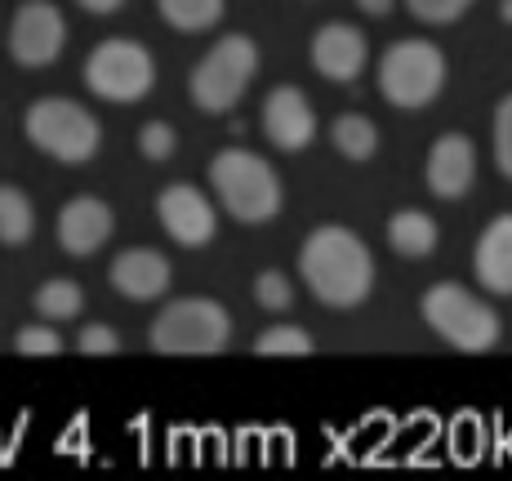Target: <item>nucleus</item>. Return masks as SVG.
<instances>
[{
	"mask_svg": "<svg viewBox=\"0 0 512 481\" xmlns=\"http://www.w3.org/2000/svg\"><path fill=\"white\" fill-rule=\"evenodd\" d=\"M36 312H41V321H72V317H81V308H85V294L76 281H67V277H54V281H45L41 290H36Z\"/></svg>",
	"mask_w": 512,
	"mask_h": 481,
	"instance_id": "obj_21",
	"label": "nucleus"
},
{
	"mask_svg": "<svg viewBox=\"0 0 512 481\" xmlns=\"http://www.w3.org/2000/svg\"><path fill=\"white\" fill-rule=\"evenodd\" d=\"M23 130L32 147L63 165H85L103 147V125L85 103L76 98H36L23 116Z\"/></svg>",
	"mask_w": 512,
	"mask_h": 481,
	"instance_id": "obj_5",
	"label": "nucleus"
},
{
	"mask_svg": "<svg viewBox=\"0 0 512 481\" xmlns=\"http://www.w3.org/2000/svg\"><path fill=\"white\" fill-rule=\"evenodd\" d=\"M67 45V23L63 9L49 5V0H23L14 9V23H9V54L18 67H49Z\"/></svg>",
	"mask_w": 512,
	"mask_h": 481,
	"instance_id": "obj_9",
	"label": "nucleus"
},
{
	"mask_svg": "<svg viewBox=\"0 0 512 481\" xmlns=\"http://www.w3.org/2000/svg\"><path fill=\"white\" fill-rule=\"evenodd\" d=\"M156 9L174 32H210L223 18V0H156Z\"/></svg>",
	"mask_w": 512,
	"mask_h": 481,
	"instance_id": "obj_20",
	"label": "nucleus"
},
{
	"mask_svg": "<svg viewBox=\"0 0 512 481\" xmlns=\"http://www.w3.org/2000/svg\"><path fill=\"white\" fill-rule=\"evenodd\" d=\"M472 272L490 294H512V214L486 223L472 250Z\"/></svg>",
	"mask_w": 512,
	"mask_h": 481,
	"instance_id": "obj_16",
	"label": "nucleus"
},
{
	"mask_svg": "<svg viewBox=\"0 0 512 481\" xmlns=\"http://www.w3.org/2000/svg\"><path fill=\"white\" fill-rule=\"evenodd\" d=\"M495 165L504 179H512V94H504L495 107Z\"/></svg>",
	"mask_w": 512,
	"mask_h": 481,
	"instance_id": "obj_26",
	"label": "nucleus"
},
{
	"mask_svg": "<svg viewBox=\"0 0 512 481\" xmlns=\"http://www.w3.org/2000/svg\"><path fill=\"white\" fill-rule=\"evenodd\" d=\"M107 281L121 299L130 303H152L170 290V259L152 245H134V250H121L107 268Z\"/></svg>",
	"mask_w": 512,
	"mask_h": 481,
	"instance_id": "obj_12",
	"label": "nucleus"
},
{
	"mask_svg": "<svg viewBox=\"0 0 512 481\" xmlns=\"http://www.w3.org/2000/svg\"><path fill=\"white\" fill-rule=\"evenodd\" d=\"M254 72H259V45L241 32H228L205 49V58L192 67L187 94H192V103L201 107V112L223 116L241 103V94L250 90Z\"/></svg>",
	"mask_w": 512,
	"mask_h": 481,
	"instance_id": "obj_4",
	"label": "nucleus"
},
{
	"mask_svg": "<svg viewBox=\"0 0 512 481\" xmlns=\"http://www.w3.org/2000/svg\"><path fill=\"white\" fill-rule=\"evenodd\" d=\"M14 352L23 357H58L63 352V339H58L54 321H41V326H23L14 335Z\"/></svg>",
	"mask_w": 512,
	"mask_h": 481,
	"instance_id": "obj_23",
	"label": "nucleus"
},
{
	"mask_svg": "<svg viewBox=\"0 0 512 481\" xmlns=\"http://www.w3.org/2000/svg\"><path fill=\"white\" fill-rule=\"evenodd\" d=\"M357 9L366 18H388L392 9H397V0H357Z\"/></svg>",
	"mask_w": 512,
	"mask_h": 481,
	"instance_id": "obj_30",
	"label": "nucleus"
},
{
	"mask_svg": "<svg viewBox=\"0 0 512 481\" xmlns=\"http://www.w3.org/2000/svg\"><path fill=\"white\" fill-rule=\"evenodd\" d=\"M112 228H116V214L98 196H72L58 210V245L67 254H76V259H90V254L103 250Z\"/></svg>",
	"mask_w": 512,
	"mask_h": 481,
	"instance_id": "obj_13",
	"label": "nucleus"
},
{
	"mask_svg": "<svg viewBox=\"0 0 512 481\" xmlns=\"http://www.w3.org/2000/svg\"><path fill=\"white\" fill-rule=\"evenodd\" d=\"M330 143H334V152L343 156V161H370L374 152H379V130H374V121L370 116H361V112H339L330 121Z\"/></svg>",
	"mask_w": 512,
	"mask_h": 481,
	"instance_id": "obj_18",
	"label": "nucleus"
},
{
	"mask_svg": "<svg viewBox=\"0 0 512 481\" xmlns=\"http://www.w3.org/2000/svg\"><path fill=\"white\" fill-rule=\"evenodd\" d=\"M210 188L236 223H268L281 214V179L259 152L223 147L210 161Z\"/></svg>",
	"mask_w": 512,
	"mask_h": 481,
	"instance_id": "obj_2",
	"label": "nucleus"
},
{
	"mask_svg": "<svg viewBox=\"0 0 512 481\" xmlns=\"http://www.w3.org/2000/svg\"><path fill=\"white\" fill-rule=\"evenodd\" d=\"M419 312L432 335L459 352H490L499 343V312L455 281H437L432 290H423Z\"/></svg>",
	"mask_w": 512,
	"mask_h": 481,
	"instance_id": "obj_6",
	"label": "nucleus"
},
{
	"mask_svg": "<svg viewBox=\"0 0 512 481\" xmlns=\"http://www.w3.org/2000/svg\"><path fill=\"white\" fill-rule=\"evenodd\" d=\"M406 9L423 23L441 27V23H455V18H464L472 9V0H406Z\"/></svg>",
	"mask_w": 512,
	"mask_h": 481,
	"instance_id": "obj_27",
	"label": "nucleus"
},
{
	"mask_svg": "<svg viewBox=\"0 0 512 481\" xmlns=\"http://www.w3.org/2000/svg\"><path fill=\"white\" fill-rule=\"evenodd\" d=\"M254 303H259V308H268V312H285L294 303V290H290V281L281 277V272H259V277H254Z\"/></svg>",
	"mask_w": 512,
	"mask_h": 481,
	"instance_id": "obj_24",
	"label": "nucleus"
},
{
	"mask_svg": "<svg viewBox=\"0 0 512 481\" xmlns=\"http://www.w3.org/2000/svg\"><path fill=\"white\" fill-rule=\"evenodd\" d=\"M232 339V317L219 299H205V294H187V299H174L156 312L152 330H147V343L152 352H165V357H214L223 352Z\"/></svg>",
	"mask_w": 512,
	"mask_h": 481,
	"instance_id": "obj_3",
	"label": "nucleus"
},
{
	"mask_svg": "<svg viewBox=\"0 0 512 481\" xmlns=\"http://www.w3.org/2000/svg\"><path fill=\"white\" fill-rule=\"evenodd\" d=\"M388 245L401 259H428L437 250V219L423 210H397L388 219Z\"/></svg>",
	"mask_w": 512,
	"mask_h": 481,
	"instance_id": "obj_17",
	"label": "nucleus"
},
{
	"mask_svg": "<svg viewBox=\"0 0 512 481\" xmlns=\"http://www.w3.org/2000/svg\"><path fill=\"white\" fill-rule=\"evenodd\" d=\"M36 232L32 196L14 183H0V245H27Z\"/></svg>",
	"mask_w": 512,
	"mask_h": 481,
	"instance_id": "obj_19",
	"label": "nucleus"
},
{
	"mask_svg": "<svg viewBox=\"0 0 512 481\" xmlns=\"http://www.w3.org/2000/svg\"><path fill=\"white\" fill-rule=\"evenodd\" d=\"M263 134L281 152H303L317 139V112H312L308 94L299 85H277L263 98Z\"/></svg>",
	"mask_w": 512,
	"mask_h": 481,
	"instance_id": "obj_11",
	"label": "nucleus"
},
{
	"mask_svg": "<svg viewBox=\"0 0 512 481\" xmlns=\"http://www.w3.org/2000/svg\"><path fill=\"white\" fill-rule=\"evenodd\" d=\"M156 219H161V228L179 245H187V250L210 245L214 232H219V214H214V205L205 201L201 188H192V183H170V188H161V196H156Z\"/></svg>",
	"mask_w": 512,
	"mask_h": 481,
	"instance_id": "obj_10",
	"label": "nucleus"
},
{
	"mask_svg": "<svg viewBox=\"0 0 512 481\" xmlns=\"http://www.w3.org/2000/svg\"><path fill=\"white\" fill-rule=\"evenodd\" d=\"M446 85V54L432 41H397L379 58V94L401 112L428 107Z\"/></svg>",
	"mask_w": 512,
	"mask_h": 481,
	"instance_id": "obj_7",
	"label": "nucleus"
},
{
	"mask_svg": "<svg viewBox=\"0 0 512 481\" xmlns=\"http://www.w3.org/2000/svg\"><path fill=\"white\" fill-rule=\"evenodd\" d=\"M174 147H179V134H174V125L147 121L143 130H139V152L147 156V161H170Z\"/></svg>",
	"mask_w": 512,
	"mask_h": 481,
	"instance_id": "obj_25",
	"label": "nucleus"
},
{
	"mask_svg": "<svg viewBox=\"0 0 512 481\" xmlns=\"http://www.w3.org/2000/svg\"><path fill=\"white\" fill-rule=\"evenodd\" d=\"M499 18H504V23H512V0H504V5H499Z\"/></svg>",
	"mask_w": 512,
	"mask_h": 481,
	"instance_id": "obj_31",
	"label": "nucleus"
},
{
	"mask_svg": "<svg viewBox=\"0 0 512 481\" xmlns=\"http://www.w3.org/2000/svg\"><path fill=\"white\" fill-rule=\"evenodd\" d=\"M76 352H85V357H112V352H121V339H116L112 326H85L81 335H76Z\"/></svg>",
	"mask_w": 512,
	"mask_h": 481,
	"instance_id": "obj_28",
	"label": "nucleus"
},
{
	"mask_svg": "<svg viewBox=\"0 0 512 481\" xmlns=\"http://www.w3.org/2000/svg\"><path fill=\"white\" fill-rule=\"evenodd\" d=\"M76 5H81L85 14H94V18H107V14H116L125 0H76Z\"/></svg>",
	"mask_w": 512,
	"mask_h": 481,
	"instance_id": "obj_29",
	"label": "nucleus"
},
{
	"mask_svg": "<svg viewBox=\"0 0 512 481\" xmlns=\"http://www.w3.org/2000/svg\"><path fill=\"white\" fill-rule=\"evenodd\" d=\"M85 85L107 103H139L156 85V58L130 36H107L85 58Z\"/></svg>",
	"mask_w": 512,
	"mask_h": 481,
	"instance_id": "obj_8",
	"label": "nucleus"
},
{
	"mask_svg": "<svg viewBox=\"0 0 512 481\" xmlns=\"http://www.w3.org/2000/svg\"><path fill=\"white\" fill-rule=\"evenodd\" d=\"M312 348H317V343H312L308 330L290 326V321H285V326H268L259 339H254V352H259V357H312Z\"/></svg>",
	"mask_w": 512,
	"mask_h": 481,
	"instance_id": "obj_22",
	"label": "nucleus"
},
{
	"mask_svg": "<svg viewBox=\"0 0 512 481\" xmlns=\"http://www.w3.org/2000/svg\"><path fill=\"white\" fill-rule=\"evenodd\" d=\"M370 63V45L357 27L348 23H326L312 36V67L334 85H352Z\"/></svg>",
	"mask_w": 512,
	"mask_h": 481,
	"instance_id": "obj_14",
	"label": "nucleus"
},
{
	"mask_svg": "<svg viewBox=\"0 0 512 481\" xmlns=\"http://www.w3.org/2000/svg\"><path fill=\"white\" fill-rule=\"evenodd\" d=\"M477 179V147L468 134H441L428 152V192L437 201H459Z\"/></svg>",
	"mask_w": 512,
	"mask_h": 481,
	"instance_id": "obj_15",
	"label": "nucleus"
},
{
	"mask_svg": "<svg viewBox=\"0 0 512 481\" xmlns=\"http://www.w3.org/2000/svg\"><path fill=\"white\" fill-rule=\"evenodd\" d=\"M299 272L308 281L312 299L326 308H357L374 290V254L352 228L326 223L308 232L299 250Z\"/></svg>",
	"mask_w": 512,
	"mask_h": 481,
	"instance_id": "obj_1",
	"label": "nucleus"
}]
</instances>
